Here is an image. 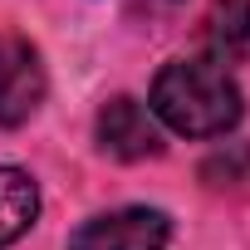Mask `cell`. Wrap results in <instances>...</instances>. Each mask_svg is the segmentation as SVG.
I'll return each instance as SVG.
<instances>
[{"label":"cell","mask_w":250,"mask_h":250,"mask_svg":"<svg viewBox=\"0 0 250 250\" xmlns=\"http://www.w3.org/2000/svg\"><path fill=\"white\" fill-rule=\"evenodd\" d=\"M240 113H245L240 83L230 79L226 64L206 54L172 59L152 79V118L182 138H221L240 123Z\"/></svg>","instance_id":"6da1fadb"},{"label":"cell","mask_w":250,"mask_h":250,"mask_svg":"<svg viewBox=\"0 0 250 250\" xmlns=\"http://www.w3.org/2000/svg\"><path fill=\"white\" fill-rule=\"evenodd\" d=\"M167 235H172L167 211H157V206H123V211L83 221L69 235V250H162Z\"/></svg>","instance_id":"7a4b0ae2"},{"label":"cell","mask_w":250,"mask_h":250,"mask_svg":"<svg viewBox=\"0 0 250 250\" xmlns=\"http://www.w3.org/2000/svg\"><path fill=\"white\" fill-rule=\"evenodd\" d=\"M40 103H44L40 49L20 35H0V128H20Z\"/></svg>","instance_id":"3957f363"},{"label":"cell","mask_w":250,"mask_h":250,"mask_svg":"<svg viewBox=\"0 0 250 250\" xmlns=\"http://www.w3.org/2000/svg\"><path fill=\"white\" fill-rule=\"evenodd\" d=\"M98 147L118 162H143L162 152V133H157V118L152 108H143L138 98L118 93L98 108Z\"/></svg>","instance_id":"277c9868"},{"label":"cell","mask_w":250,"mask_h":250,"mask_svg":"<svg viewBox=\"0 0 250 250\" xmlns=\"http://www.w3.org/2000/svg\"><path fill=\"white\" fill-rule=\"evenodd\" d=\"M201 44H206V59L230 69L250 49V0H211L206 25H201Z\"/></svg>","instance_id":"5b68a950"},{"label":"cell","mask_w":250,"mask_h":250,"mask_svg":"<svg viewBox=\"0 0 250 250\" xmlns=\"http://www.w3.org/2000/svg\"><path fill=\"white\" fill-rule=\"evenodd\" d=\"M35 216H40V187H35V177L0 162V250H5L10 240H20L35 226Z\"/></svg>","instance_id":"8992f818"},{"label":"cell","mask_w":250,"mask_h":250,"mask_svg":"<svg viewBox=\"0 0 250 250\" xmlns=\"http://www.w3.org/2000/svg\"><path fill=\"white\" fill-rule=\"evenodd\" d=\"M147 5H157V10H177L182 0H147Z\"/></svg>","instance_id":"52a82bcc"}]
</instances>
